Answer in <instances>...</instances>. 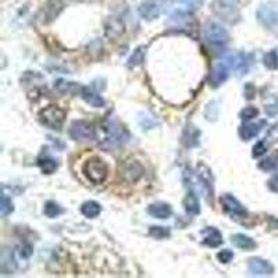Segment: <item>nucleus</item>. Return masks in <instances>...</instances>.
Segmentation results:
<instances>
[{
    "mask_svg": "<svg viewBox=\"0 0 278 278\" xmlns=\"http://www.w3.org/2000/svg\"><path fill=\"white\" fill-rule=\"evenodd\" d=\"M264 126V123H259V124H245L240 128V135L244 141H249L252 138H255L262 131V127Z\"/></svg>",
    "mask_w": 278,
    "mask_h": 278,
    "instance_id": "16",
    "label": "nucleus"
},
{
    "mask_svg": "<svg viewBox=\"0 0 278 278\" xmlns=\"http://www.w3.org/2000/svg\"><path fill=\"white\" fill-rule=\"evenodd\" d=\"M232 244L238 246L240 249H245V251H251V249L256 248V242L244 234L232 235Z\"/></svg>",
    "mask_w": 278,
    "mask_h": 278,
    "instance_id": "17",
    "label": "nucleus"
},
{
    "mask_svg": "<svg viewBox=\"0 0 278 278\" xmlns=\"http://www.w3.org/2000/svg\"><path fill=\"white\" fill-rule=\"evenodd\" d=\"M205 36L213 45H224L228 42V32L220 24L209 22L205 28Z\"/></svg>",
    "mask_w": 278,
    "mask_h": 278,
    "instance_id": "8",
    "label": "nucleus"
},
{
    "mask_svg": "<svg viewBox=\"0 0 278 278\" xmlns=\"http://www.w3.org/2000/svg\"><path fill=\"white\" fill-rule=\"evenodd\" d=\"M257 115H259V110L256 107H252V106L245 107V109L241 111V118L242 120H252V118H255Z\"/></svg>",
    "mask_w": 278,
    "mask_h": 278,
    "instance_id": "27",
    "label": "nucleus"
},
{
    "mask_svg": "<svg viewBox=\"0 0 278 278\" xmlns=\"http://www.w3.org/2000/svg\"><path fill=\"white\" fill-rule=\"evenodd\" d=\"M163 10V0H145L139 6V14L143 20H156Z\"/></svg>",
    "mask_w": 278,
    "mask_h": 278,
    "instance_id": "10",
    "label": "nucleus"
},
{
    "mask_svg": "<svg viewBox=\"0 0 278 278\" xmlns=\"http://www.w3.org/2000/svg\"><path fill=\"white\" fill-rule=\"evenodd\" d=\"M102 212V208H100V205L96 202H93V201H89V202H85L82 205L81 208V213L85 216V217L89 218H95L98 217L99 214Z\"/></svg>",
    "mask_w": 278,
    "mask_h": 278,
    "instance_id": "19",
    "label": "nucleus"
},
{
    "mask_svg": "<svg viewBox=\"0 0 278 278\" xmlns=\"http://www.w3.org/2000/svg\"><path fill=\"white\" fill-rule=\"evenodd\" d=\"M224 63L228 66L229 70H234L238 75H244L246 74L252 66V56L244 52H236V53H231L225 59Z\"/></svg>",
    "mask_w": 278,
    "mask_h": 278,
    "instance_id": "4",
    "label": "nucleus"
},
{
    "mask_svg": "<svg viewBox=\"0 0 278 278\" xmlns=\"http://www.w3.org/2000/svg\"><path fill=\"white\" fill-rule=\"evenodd\" d=\"M104 131L107 134V139L113 143H118V145H123L128 141L130 138V134L127 131L124 127L121 126L118 121L110 117L109 120L106 121L104 124Z\"/></svg>",
    "mask_w": 278,
    "mask_h": 278,
    "instance_id": "6",
    "label": "nucleus"
},
{
    "mask_svg": "<svg viewBox=\"0 0 278 278\" xmlns=\"http://www.w3.org/2000/svg\"><path fill=\"white\" fill-rule=\"evenodd\" d=\"M266 150H267V147L264 145V142H257L256 145L253 146V153L252 154H253V157H259V156L264 154Z\"/></svg>",
    "mask_w": 278,
    "mask_h": 278,
    "instance_id": "30",
    "label": "nucleus"
},
{
    "mask_svg": "<svg viewBox=\"0 0 278 278\" xmlns=\"http://www.w3.org/2000/svg\"><path fill=\"white\" fill-rule=\"evenodd\" d=\"M80 95H81V98L89 103L93 107H103L104 106V100L103 98L98 95V93L95 92L93 89H91L89 87H81L80 88Z\"/></svg>",
    "mask_w": 278,
    "mask_h": 278,
    "instance_id": "13",
    "label": "nucleus"
},
{
    "mask_svg": "<svg viewBox=\"0 0 278 278\" xmlns=\"http://www.w3.org/2000/svg\"><path fill=\"white\" fill-rule=\"evenodd\" d=\"M44 213H45V216H46V217L55 218V217H57L59 214H61V213H63V209H61L56 202H48L46 205H45Z\"/></svg>",
    "mask_w": 278,
    "mask_h": 278,
    "instance_id": "21",
    "label": "nucleus"
},
{
    "mask_svg": "<svg viewBox=\"0 0 278 278\" xmlns=\"http://www.w3.org/2000/svg\"><path fill=\"white\" fill-rule=\"evenodd\" d=\"M228 66L225 63H220L217 66H214V68L209 75V82L213 88H218L220 85H223L224 82L227 81L228 78Z\"/></svg>",
    "mask_w": 278,
    "mask_h": 278,
    "instance_id": "12",
    "label": "nucleus"
},
{
    "mask_svg": "<svg viewBox=\"0 0 278 278\" xmlns=\"http://www.w3.org/2000/svg\"><path fill=\"white\" fill-rule=\"evenodd\" d=\"M184 206H185V210L189 214H193L196 216L201 213V206H199V202H197V197L195 196L193 192H189L186 197L184 199Z\"/></svg>",
    "mask_w": 278,
    "mask_h": 278,
    "instance_id": "18",
    "label": "nucleus"
},
{
    "mask_svg": "<svg viewBox=\"0 0 278 278\" xmlns=\"http://www.w3.org/2000/svg\"><path fill=\"white\" fill-rule=\"evenodd\" d=\"M13 210H14V206H13L11 199H9L7 195H2V201H0V213H2V216L6 217V216L11 214Z\"/></svg>",
    "mask_w": 278,
    "mask_h": 278,
    "instance_id": "23",
    "label": "nucleus"
},
{
    "mask_svg": "<svg viewBox=\"0 0 278 278\" xmlns=\"http://www.w3.org/2000/svg\"><path fill=\"white\" fill-rule=\"evenodd\" d=\"M180 3L185 7L186 10L193 11L202 6L203 0H180Z\"/></svg>",
    "mask_w": 278,
    "mask_h": 278,
    "instance_id": "28",
    "label": "nucleus"
},
{
    "mask_svg": "<svg viewBox=\"0 0 278 278\" xmlns=\"http://www.w3.org/2000/svg\"><path fill=\"white\" fill-rule=\"evenodd\" d=\"M218 260L221 263H229L232 259H234V253L229 251V249H224L217 255Z\"/></svg>",
    "mask_w": 278,
    "mask_h": 278,
    "instance_id": "29",
    "label": "nucleus"
},
{
    "mask_svg": "<svg viewBox=\"0 0 278 278\" xmlns=\"http://www.w3.org/2000/svg\"><path fill=\"white\" fill-rule=\"evenodd\" d=\"M203 242L205 245L210 246V248H217L223 244V235L220 234V231L214 227H209V228L203 229Z\"/></svg>",
    "mask_w": 278,
    "mask_h": 278,
    "instance_id": "14",
    "label": "nucleus"
},
{
    "mask_svg": "<svg viewBox=\"0 0 278 278\" xmlns=\"http://www.w3.org/2000/svg\"><path fill=\"white\" fill-rule=\"evenodd\" d=\"M264 66L270 68V70H277L278 68V55L275 50L268 52L267 55L264 56Z\"/></svg>",
    "mask_w": 278,
    "mask_h": 278,
    "instance_id": "24",
    "label": "nucleus"
},
{
    "mask_svg": "<svg viewBox=\"0 0 278 278\" xmlns=\"http://www.w3.org/2000/svg\"><path fill=\"white\" fill-rule=\"evenodd\" d=\"M32 255V246L31 245H24L21 248V256L22 257H29Z\"/></svg>",
    "mask_w": 278,
    "mask_h": 278,
    "instance_id": "32",
    "label": "nucleus"
},
{
    "mask_svg": "<svg viewBox=\"0 0 278 278\" xmlns=\"http://www.w3.org/2000/svg\"><path fill=\"white\" fill-rule=\"evenodd\" d=\"M278 166V154H273V156H270L266 160H263L259 164V167L264 171H270V170H274Z\"/></svg>",
    "mask_w": 278,
    "mask_h": 278,
    "instance_id": "25",
    "label": "nucleus"
},
{
    "mask_svg": "<svg viewBox=\"0 0 278 278\" xmlns=\"http://www.w3.org/2000/svg\"><path fill=\"white\" fill-rule=\"evenodd\" d=\"M266 113L270 115H275L278 113V104H271L266 107Z\"/></svg>",
    "mask_w": 278,
    "mask_h": 278,
    "instance_id": "33",
    "label": "nucleus"
},
{
    "mask_svg": "<svg viewBox=\"0 0 278 278\" xmlns=\"http://www.w3.org/2000/svg\"><path fill=\"white\" fill-rule=\"evenodd\" d=\"M257 20L268 28L278 27V6L275 3H264L257 9Z\"/></svg>",
    "mask_w": 278,
    "mask_h": 278,
    "instance_id": "7",
    "label": "nucleus"
},
{
    "mask_svg": "<svg viewBox=\"0 0 278 278\" xmlns=\"http://www.w3.org/2000/svg\"><path fill=\"white\" fill-rule=\"evenodd\" d=\"M149 232L156 240H163V238H167L170 235V229L166 228V227H152Z\"/></svg>",
    "mask_w": 278,
    "mask_h": 278,
    "instance_id": "26",
    "label": "nucleus"
},
{
    "mask_svg": "<svg viewBox=\"0 0 278 278\" xmlns=\"http://www.w3.org/2000/svg\"><path fill=\"white\" fill-rule=\"evenodd\" d=\"M221 206H223L224 212L227 213L228 216H231V217L242 218L246 217V214H248L246 209L232 195H228V193L221 196Z\"/></svg>",
    "mask_w": 278,
    "mask_h": 278,
    "instance_id": "9",
    "label": "nucleus"
},
{
    "mask_svg": "<svg viewBox=\"0 0 278 278\" xmlns=\"http://www.w3.org/2000/svg\"><path fill=\"white\" fill-rule=\"evenodd\" d=\"M145 55H146V49L141 46V48H138L132 56L130 57V60H128V67H137L141 66L143 60H145Z\"/></svg>",
    "mask_w": 278,
    "mask_h": 278,
    "instance_id": "20",
    "label": "nucleus"
},
{
    "mask_svg": "<svg viewBox=\"0 0 278 278\" xmlns=\"http://www.w3.org/2000/svg\"><path fill=\"white\" fill-rule=\"evenodd\" d=\"M82 171L87 177L88 180L91 181L95 185H100L103 184L106 178H107V174H109V167L104 162L103 158L100 157H91L88 158L84 167H82Z\"/></svg>",
    "mask_w": 278,
    "mask_h": 278,
    "instance_id": "1",
    "label": "nucleus"
},
{
    "mask_svg": "<svg viewBox=\"0 0 278 278\" xmlns=\"http://www.w3.org/2000/svg\"><path fill=\"white\" fill-rule=\"evenodd\" d=\"M39 166L41 169L44 171L45 174H52L55 173L56 169H57V163H56L53 158L45 157V158H39Z\"/></svg>",
    "mask_w": 278,
    "mask_h": 278,
    "instance_id": "22",
    "label": "nucleus"
},
{
    "mask_svg": "<svg viewBox=\"0 0 278 278\" xmlns=\"http://www.w3.org/2000/svg\"><path fill=\"white\" fill-rule=\"evenodd\" d=\"M39 120L41 123L46 126L50 130H56L59 131L63 124H64V120H66V111L63 109H60L59 106H55V104H50L48 107L41 110L39 113Z\"/></svg>",
    "mask_w": 278,
    "mask_h": 278,
    "instance_id": "2",
    "label": "nucleus"
},
{
    "mask_svg": "<svg viewBox=\"0 0 278 278\" xmlns=\"http://www.w3.org/2000/svg\"><path fill=\"white\" fill-rule=\"evenodd\" d=\"M248 268H249V273L252 275H271L274 273V267L266 260L263 259H259V257H253L249 260V264H248Z\"/></svg>",
    "mask_w": 278,
    "mask_h": 278,
    "instance_id": "11",
    "label": "nucleus"
},
{
    "mask_svg": "<svg viewBox=\"0 0 278 278\" xmlns=\"http://www.w3.org/2000/svg\"><path fill=\"white\" fill-rule=\"evenodd\" d=\"M268 188L273 192H278V175H274L271 180L268 181Z\"/></svg>",
    "mask_w": 278,
    "mask_h": 278,
    "instance_id": "31",
    "label": "nucleus"
},
{
    "mask_svg": "<svg viewBox=\"0 0 278 278\" xmlns=\"http://www.w3.org/2000/svg\"><path fill=\"white\" fill-rule=\"evenodd\" d=\"M70 137L74 141H93L96 138V130L88 121H74L70 127Z\"/></svg>",
    "mask_w": 278,
    "mask_h": 278,
    "instance_id": "5",
    "label": "nucleus"
},
{
    "mask_svg": "<svg viewBox=\"0 0 278 278\" xmlns=\"http://www.w3.org/2000/svg\"><path fill=\"white\" fill-rule=\"evenodd\" d=\"M147 212H149L150 216L160 218V220H166V218H169L173 214V210H171L170 205H167V203H153V205L149 206Z\"/></svg>",
    "mask_w": 278,
    "mask_h": 278,
    "instance_id": "15",
    "label": "nucleus"
},
{
    "mask_svg": "<svg viewBox=\"0 0 278 278\" xmlns=\"http://www.w3.org/2000/svg\"><path fill=\"white\" fill-rule=\"evenodd\" d=\"M213 10L220 18L228 22H234L240 16L238 0H216L213 5Z\"/></svg>",
    "mask_w": 278,
    "mask_h": 278,
    "instance_id": "3",
    "label": "nucleus"
}]
</instances>
